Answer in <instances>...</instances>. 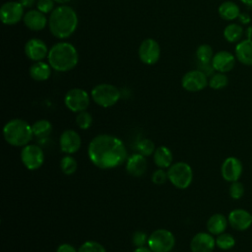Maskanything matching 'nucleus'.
I'll return each instance as SVG.
<instances>
[{"label": "nucleus", "instance_id": "f257e3e1", "mask_svg": "<svg viewBox=\"0 0 252 252\" xmlns=\"http://www.w3.org/2000/svg\"><path fill=\"white\" fill-rule=\"evenodd\" d=\"M88 156L93 164L100 169H110L121 165L127 158L124 143L116 136L100 134L89 144Z\"/></svg>", "mask_w": 252, "mask_h": 252}, {"label": "nucleus", "instance_id": "f03ea898", "mask_svg": "<svg viewBox=\"0 0 252 252\" xmlns=\"http://www.w3.org/2000/svg\"><path fill=\"white\" fill-rule=\"evenodd\" d=\"M76 11L67 5L55 7L48 19V28L52 35L64 39L71 36L78 27Z\"/></svg>", "mask_w": 252, "mask_h": 252}, {"label": "nucleus", "instance_id": "7ed1b4c3", "mask_svg": "<svg viewBox=\"0 0 252 252\" xmlns=\"http://www.w3.org/2000/svg\"><path fill=\"white\" fill-rule=\"evenodd\" d=\"M48 64L57 72H67L74 69L79 61L76 47L66 41L53 44L47 54Z\"/></svg>", "mask_w": 252, "mask_h": 252}, {"label": "nucleus", "instance_id": "20e7f679", "mask_svg": "<svg viewBox=\"0 0 252 252\" xmlns=\"http://www.w3.org/2000/svg\"><path fill=\"white\" fill-rule=\"evenodd\" d=\"M3 137L11 146L24 147L33 137L32 125L20 118L11 119L3 127Z\"/></svg>", "mask_w": 252, "mask_h": 252}, {"label": "nucleus", "instance_id": "39448f33", "mask_svg": "<svg viewBox=\"0 0 252 252\" xmlns=\"http://www.w3.org/2000/svg\"><path fill=\"white\" fill-rule=\"evenodd\" d=\"M167 176L174 187L178 189H186L192 183L193 170L187 162L177 161L168 167Z\"/></svg>", "mask_w": 252, "mask_h": 252}, {"label": "nucleus", "instance_id": "423d86ee", "mask_svg": "<svg viewBox=\"0 0 252 252\" xmlns=\"http://www.w3.org/2000/svg\"><path fill=\"white\" fill-rule=\"evenodd\" d=\"M91 96L97 105L106 108L114 105L119 100L120 92L115 86L103 83L93 88Z\"/></svg>", "mask_w": 252, "mask_h": 252}, {"label": "nucleus", "instance_id": "0eeeda50", "mask_svg": "<svg viewBox=\"0 0 252 252\" xmlns=\"http://www.w3.org/2000/svg\"><path fill=\"white\" fill-rule=\"evenodd\" d=\"M174 245L173 233L165 228L156 229L148 238V246L153 252H170Z\"/></svg>", "mask_w": 252, "mask_h": 252}, {"label": "nucleus", "instance_id": "6e6552de", "mask_svg": "<svg viewBox=\"0 0 252 252\" xmlns=\"http://www.w3.org/2000/svg\"><path fill=\"white\" fill-rule=\"evenodd\" d=\"M21 160L29 170H36L43 164V151L37 145L28 144L21 151Z\"/></svg>", "mask_w": 252, "mask_h": 252}, {"label": "nucleus", "instance_id": "1a4fd4ad", "mask_svg": "<svg viewBox=\"0 0 252 252\" xmlns=\"http://www.w3.org/2000/svg\"><path fill=\"white\" fill-rule=\"evenodd\" d=\"M64 103L69 110L73 112H81L88 108L90 104V95L85 90L74 88L66 93Z\"/></svg>", "mask_w": 252, "mask_h": 252}, {"label": "nucleus", "instance_id": "9d476101", "mask_svg": "<svg viewBox=\"0 0 252 252\" xmlns=\"http://www.w3.org/2000/svg\"><path fill=\"white\" fill-rule=\"evenodd\" d=\"M24 16V7L20 2L8 1L1 6L0 19L4 25H16L23 20Z\"/></svg>", "mask_w": 252, "mask_h": 252}, {"label": "nucleus", "instance_id": "9b49d317", "mask_svg": "<svg viewBox=\"0 0 252 252\" xmlns=\"http://www.w3.org/2000/svg\"><path fill=\"white\" fill-rule=\"evenodd\" d=\"M138 55L144 64L154 65L158 61L160 56L159 44L154 38H146L139 46Z\"/></svg>", "mask_w": 252, "mask_h": 252}, {"label": "nucleus", "instance_id": "f8f14e48", "mask_svg": "<svg viewBox=\"0 0 252 252\" xmlns=\"http://www.w3.org/2000/svg\"><path fill=\"white\" fill-rule=\"evenodd\" d=\"M181 85L184 90L196 93L204 90L209 85V81L207 75L203 71L191 70L184 74L181 79Z\"/></svg>", "mask_w": 252, "mask_h": 252}, {"label": "nucleus", "instance_id": "ddd939ff", "mask_svg": "<svg viewBox=\"0 0 252 252\" xmlns=\"http://www.w3.org/2000/svg\"><path fill=\"white\" fill-rule=\"evenodd\" d=\"M243 171V165L236 157L226 158L220 166V173L222 178L227 182L238 181Z\"/></svg>", "mask_w": 252, "mask_h": 252}, {"label": "nucleus", "instance_id": "4468645a", "mask_svg": "<svg viewBox=\"0 0 252 252\" xmlns=\"http://www.w3.org/2000/svg\"><path fill=\"white\" fill-rule=\"evenodd\" d=\"M81 144H82L81 137L79 133L75 130L67 129L60 135V138H59L60 150L67 155H72L78 152L79 149L81 148Z\"/></svg>", "mask_w": 252, "mask_h": 252}, {"label": "nucleus", "instance_id": "2eb2a0df", "mask_svg": "<svg viewBox=\"0 0 252 252\" xmlns=\"http://www.w3.org/2000/svg\"><path fill=\"white\" fill-rule=\"evenodd\" d=\"M228 224L235 230L243 231L248 229L252 224V214L244 209H234L229 212Z\"/></svg>", "mask_w": 252, "mask_h": 252}, {"label": "nucleus", "instance_id": "dca6fc26", "mask_svg": "<svg viewBox=\"0 0 252 252\" xmlns=\"http://www.w3.org/2000/svg\"><path fill=\"white\" fill-rule=\"evenodd\" d=\"M24 49L27 57L34 62L41 61L47 57L49 51L45 42L39 38H30L26 42Z\"/></svg>", "mask_w": 252, "mask_h": 252}, {"label": "nucleus", "instance_id": "f3484780", "mask_svg": "<svg viewBox=\"0 0 252 252\" xmlns=\"http://www.w3.org/2000/svg\"><path fill=\"white\" fill-rule=\"evenodd\" d=\"M216 247V239L210 232H198L190 241L192 252H213Z\"/></svg>", "mask_w": 252, "mask_h": 252}, {"label": "nucleus", "instance_id": "a211bd4d", "mask_svg": "<svg viewBox=\"0 0 252 252\" xmlns=\"http://www.w3.org/2000/svg\"><path fill=\"white\" fill-rule=\"evenodd\" d=\"M211 63L216 71L226 73L233 69L235 65V57L230 52L222 50L214 54Z\"/></svg>", "mask_w": 252, "mask_h": 252}, {"label": "nucleus", "instance_id": "6ab92c4d", "mask_svg": "<svg viewBox=\"0 0 252 252\" xmlns=\"http://www.w3.org/2000/svg\"><path fill=\"white\" fill-rule=\"evenodd\" d=\"M147 167L148 163L146 157L140 153L133 154L126 159V170L130 175L134 177H140L144 175Z\"/></svg>", "mask_w": 252, "mask_h": 252}, {"label": "nucleus", "instance_id": "aec40b11", "mask_svg": "<svg viewBox=\"0 0 252 252\" xmlns=\"http://www.w3.org/2000/svg\"><path fill=\"white\" fill-rule=\"evenodd\" d=\"M23 21L25 26L29 30L34 31V32L43 30L47 25V18L45 14L41 13L37 9H32L28 11L24 16Z\"/></svg>", "mask_w": 252, "mask_h": 252}, {"label": "nucleus", "instance_id": "412c9836", "mask_svg": "<svg viewBox=\"0 0 252 252\" xmlns=\"http://www.w3.org/2000/svg\"><path fill=\"white\" fill-rule=\"evenodd\" d=\"M236 59L246 66H252V39H243L235 47Z\"/></svg>", "mask_w": 252, "mask_h": 252}, {"label": "nucleus", "instance_id": "4be33fe9", "mask_svg": "<svg viewBox=\"0 0 252 252\" xmlns=\"http://www.w3.org/2000/svg\"><path fill=\"white\" fill-rule=\"evenodd\" d=\"M228 224L227 218L222 214H214L207 220V230L213 235H219L225 231Z\"/></svg>", "mask_w": 252, "mask_h": 252}, {"label": "nucleus", "instance_id": "5701e85b", "mask_svg": "<svg viewBox=\"0 0 252 252\" xmlns=\"http://www.w3.org/2000/svg\"><path fill=\"white\" fill-rule=\"evenodd\" d=\"M29 73L34 81L43 82L49 79L51 75V66L43 61H37L30 67Z\"/></svg>", "mask_w": 252, "mask_h": 252}, {"label": "nucleus", "instance_id": "b1692460", "mask_svg": "<svg viewBox=\"0 0 252 252\" xmlns=\"http://www.w3.org/2000/svg\"><path fill=\"white\" fill-rule=\"evenodd\" d=\"M173 156L169 148L165 146H159L154 153V161L159 168H168L172 164Z\"/></svg>", "mask_w": 252, "mask_h": 252}, {"label": "nucleus", "instance_id": "393cba45", "mask_svg": "<svg viewBox=\"0 0 252 252\" xmlns=\"http://www.w3.org/2000/svg\"><path fill=\"white\" fill-rule=\"evenodd\" d=\"M219 15L225 21H232L239 17L240 10L237 4L232 1H224L218 8Z\"/></svg>", "mask_w": 252, "mask_h": 252}, {"label": "nucleus", "instance_id": "a878e982", "mask_svg": "<svg viewBox=\"0 0 252 252\" xmlns=\"http://www.w3.org/2000/svg\"><path fill=\"white\" fill-rule=\"evenodd\" d=\"M32 133L38 139H45L47 138L52 132V125L46 119H39L35 121L32 125Z\"/></svg>", "mask_w": 252, "mask_h": 252}, {"label": "nucleus", "instance_id": "bb28decb", "mask_svg": "<svg viewBox=\"0 0 252 252\" xmlns=\"http://www.w3.org/2000/svg\"><path fill=\"white\" fill-rule=\"evenodd\" d=\"M243 35V29L238 24H229L223 30V36L228 42H237Z\"/></svg>", "mask_w": 252, "mask_h": 252}, {"label": "nucleus", "instance_id": "cd10ccee", "mask_svg": "<svg viewBox=\"0 0 252 252\" xmlns=\"http://www.w3.org/2000/svg\"><path fill=\"white\" fill-rule=\"evenodd\" d=\"M235 245V238L232 234L227 232H222L217 235L216 238V246H218L220 250H230Z\"/></svg>", "mask_w": 252, "mask_h": 252}, {"label": "nucleus", "instance_id": "c85d7f7f", "mask_svg": "<svg viewBox=\"0 0 252 252\" xmlns=\"http://www.w3.org/2000/svg\"><path fill=\"white\" fill-rule=\"evenodd\" d=\"M60 168L64 174L71 175L76 172L78 168V162L71 155H67L61 158Z\"/></svg>", "mask_w": 252, "mask_h": 252}, {"label": "nucleus", "instance_id": "c756f323", "mask_svg": "<svg viewBox=\"0 0 252 252\" xmlns=\"http://www.w3.org/2000/svg\"><path fill=\"white\" fill-rule=\"evenodd\" d=\"M196 56L200 63H211L214 56L213 48L209 44H201L196 50Z\"/></svg>", "mask_w": 252, "mask_h": 252}, {"label": "nucleus", "instance_id": "7c9ffc66", "mask_svg": "<svg viewBox=\"0 0 252 252\" xmlns=\"http://www.w3.org/2000/svg\"><path fill=\"white\" fill-rule=\"evenodd\" d=\"M228 84V78L224 73H216L211 76L209 80V86L213 90H221Z\"/></svg>", "mask_w": 252, "mask_h": 252}, {"label": "nucleus", "instance_id": "2f4dec72", "mask_svg": "<svg viewBox=\"0 0 252 252\" xmlns=\"http://www.w3.org/2000/svg\"><path fill=\"white\" fill-rule=\"evenodd\" d=\"M136 148L138 150V153L142 154L145 157L151 156L156 151V147H155L154 142L150 139H147V138L142 139L141 141H139L136 145Z\"/></svg>", "mask_w": 252, "mask_h": 252}, {"label": "nucleus", "instance_id": "473e14b6", "mask_svg": "<svg viewBox=\"0 0 252 252\" xmlns=\"http://www.w3.org/2000/svg\"><path fill=\"white\" fill-rule=\"evenodd\" d=\"M76 124L82 130L89 129L93 124L92 114L86 110L78 112V114L76 116Z\"/></svg>", "mask_w": 252, "mask_h": 252}, {"label": "nucleus", "instance_id": "72a5a7b5", "mask_svg": "<svg viewBox=\"0 0 252 252\" xmlns=\"http://www.w3.org/2000/svg\"><path fill=\"white\" fill-rule=\"evenodd\" d=\"M78 252H106V250L100 243L94 240H88L79 247Z\"/></svg>", "mask_w": 252, "mask_h": 252}, {"label": "nucleus", "instance_id": "f704fd0d", "mask_svg": "<svg viewBox=\"0 0 252 252\" xmlns=\"http://www.w3.org/2000/svg\"><path fill=\"white\" fill-rule=\"evenodd\" d=\"M244 191H245L244 186L239 181L231 182V184L228 188V194H229L230 198H232L234 200H238V199L242 198V196L244 195Z\"/></svg>", "mask_w": 252, "mask_h": 252}, {"label": "nucleus", "instance_id": "c9c22d12", "mask_svg": "<svg viewBox=\"0 0 252 252\" xmlns=\"http://www.w3.org/2000/svg\"><path fill=\"white\" fill-rule=\"evenodd\" d=\"M168 179L167 171L163 170V168H158L156 171H154L152 175V181L157 185H162L166 182Z\"/></svg>", "mask_w": 252, "mask_h": 252}, {"label": "nucleus", "instance_id": "e433bc0d", "mask_svg": "<svg viewBox=\"0 0 252 252\" xmlns=\"http://www.w3.org/2000/svg\"><path fill=\"white\" fill-rule=\"evenodd\" d=\"M54 0H37L36 2V8L43 14L51 13L54 8Z\"/></svg>", "mask_w": 252, "mask_h": 252}, {"label": "nucleus", "instance_id": "4c0bfd02", "mask_svg": "<svg viewBox=\"0 0 252 252\" xmlns=\"http://www.w3.org/2000/svg\"><path fill=\"white\" fill-rule=\"evenodd\" d=\"M148 235L144 231H136L134 232L132 236V242L136 247H142L145 246L146 243H148Z\"/></svg>", "mask_w": 252, "mask_h": 252}, {"label": "nucleus", "instance_id": "58836bf2", "mask_svg": "<svg viewBox=\"0 0 252 252\" xmlns=\"http://www.w3.org/2000/svg\"><path fill=\"white\" fill-rule=\"evenodd\" d=\"M56 252H78V250L69 243H62L57 247Z\"/></svg>", "mask_w": 252, "mask_h": 252}, {"label": "nucleus", "instance_id": "ea45409f", "mask_svg": "<svg viewBox=\"0 0 252 252\" xmlns=\"http://www.w3.org/2000/svg\"><path fill=\"white\" fill-rule=\"evenodd\" d=\"M238 19H239V21H240L242 24H244V25L250 23V21H251L249 15H247V14H245V13H240Z\"/></svg>", "mask_w": 252, "mask_h": 252}, {"label": "nucleus", "instance_id": "a19ab883", "mask_svg": "<svg viewBox=\"0 0 252 252\" xmlns=\"http://www.w3.org/2000/svg\"><path fill=\"white\" fill-rule=\"evenodd\" d=\"M19 2L23 5L24 8H30L34 4L35 0H20Z\"/></svg>", "mask_w": 252, "mask_h": 252}, {"label": "nucleus", "instance_id": "79ce46f5", "mask_svg": "<svg viewBox=\"0 0 252 252\" xmlns=\"http://www.w3.org/2000/svg\"><path fill=\"white\" fill-rule=\"evenodd\" d=\"M133 252H153V251L149 247L142 246V247H137Z\"/></svg>", "mask_w": 252, "mask_h": 252}, {"label": "nucleus", "instance_id": "37998d69", "mask_svg": "<svg viewBox=\"0 0 252 252\" xmlns=\"http://www.w3.org/2000/svg\"><path fill=\"white\" fill-rule=\"evenodd\" d=\"M246 36L248 39H252V27H248L246 30Z\"/></svg>", "mask_w": 252, "mask_h": 252}, {"label": "nucleus", "instance_id": "c03bdc74", "mask_svg": "<svg viewBox=\"0 0 252 252\" xmlns=\"http://www.w3.org/2000/svg\"><path fill=\"white\" fill-rule=\"evenodd\" d=\"M244 5L248 7H252V0H240Z\"/></svg>", "mask_w": 252, "mask_h": 252}, {"label": "nucleus", "instance_id": "a18cd8bd", "mask_svg": "<svg viewBox=\"0 0 252 252\" xmlns=\"http://www.w3.org/2000/svg\"><path fill=\"white\" fill-rule=\"evenodd\" d=\"M55 1V3H59V4H65V3H68L69 1H71V0H54Z\"/></svg>", "mask_w": 252, "mask_h": 252}]
</instances>
